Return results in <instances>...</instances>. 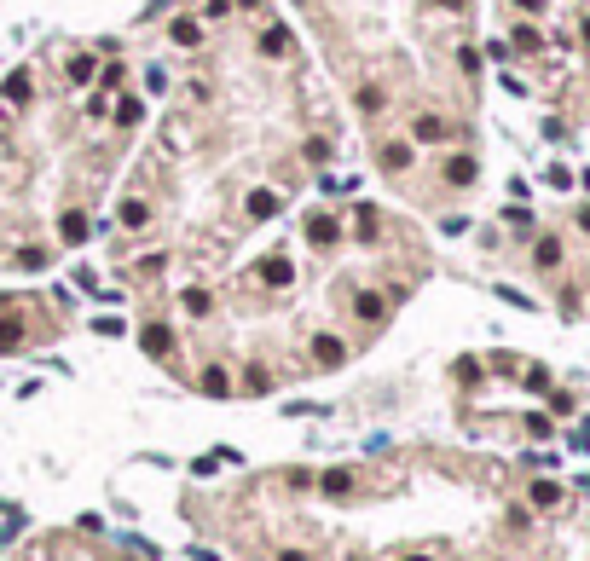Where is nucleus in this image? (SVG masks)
<instances>
[{
    "instance_id": "nucleus-3",
    "label": "nucleus",
    "mask_w": 590,
    "mask_h": 561,
    "mask_svg": "<svg viewBox=\"0 0 590 561\" xmlns=\"http://www.w3.org/2000/svg\"><path fill=\"white\" fill-rule=\"evenodd\" d=\"M307 243L318 249V243H336V220H330V214H313V220H307Z\"/></svg>"
},
{
    "instance_id": "nucleus-15",
    "label": "nucleus",
    "mask_w": 590,
    "mask_h": 561,
    "mask_svg": "<svg viewBox=\"0 0 590 561\" xmlns=\"http://www.w3.org/2000/svg\"><path fill=\"white\" fill-rule=\"evenodd\" d=\"M174 41H180V47H197V41H203V23L180 18V23H174Z\"/></svg>"
},
{
    "instance_id": "nucleus-12",
    "label": "nucleus",
    "mask_w": 590,
    "mask_h": 561,
    "mask_svg": "<svg viewBox=\"0 0 590 561\" xmlns=\"http://www.w3.org/2000/svg\"><path fill=\"white\" fill-rule=\"evenodd\" d=\"M23 99H29V70L6 75V105H23Z\"/></svg>"
},
{
    "instance_id": "nucleus-6",
    "label": "nucleus",
    "mask_w": 590,
    "mask_h": 561,
    "mask_svg": "<svg viewBox=\"0 0 590 561\" xmlns=\"http://www.w3.org/2000/svg\"><path fill=\"white\" fill-rule=\"evenodd\" d=\"M203 394H215V400H220V394H232V376H226L220 365H208V370H203Z\"/></svg>"
},
{
    "instance_id": "nucleus-23",
    "label": "nucleus",
    "mask_w": 590,
    "mask_h": 561,
    "mask_svg": "<svg viewBox=\"0 0 590 561\" xmlns=\"http://www.w3.org/2000/svg\"><path fill=\"white\" fill-rule=\"evenodd\" d=\"M307 162H318V168H324V162H330V145H324V139H313V145H307Z\"/></svg>"
},
{
    "instance_id": "nucleus-27",
    "label": "nucleus",
    "mask_w": 590,
    "mask_h": 561,
    "mask_svg": "<svg viewBox=\"0 0 590 561\" xmlns=\"http://www.w3.org/2000/svg\"><path fill=\"white\" fill-rule=\"evenodd\" d=\"M579 226H584V232H590V208H579Z\"/></svg>"
},
{
    "instance_id": "nucleus-14",
    "label": "nucleus",
    "mask_w": 590,
    "mask_h": 561,
    "mask_svg": "<svg viewBox=\"0 0 590 561\" xmlns=\"http://www.w3.org/2000/svg\"><path fill=\"white\" fill-rule=\"evenodd\" d=\"M139 116H145V105H139L134 93H128V99H122V105H116V122H122V127H134Z\"/></svg>"
},
{
    "instance_id": "nucleus-16",
    "label": "nucleus",
    "mask_w": 590,
    "mask_h": 561,
    "mask_svg": "<svg viewBox=\"0 0 590 561\" xmlns=\"http://www.w3.org/2000/svg\"><path fill=\"white\" fill-rule=\"evenodd\" d=\"M417 139H446V122L440 116H417Z\"/></svg>"
},
{
    "instance_id": "nucleus-29",
    "label": "nucleus",
    "mask_w": 590,
    "mask_h": 561,
    "mask_svg": "<svg viewBox=\"0 0 590 561\" xmlns=\"http://www.w3.org/2000/svg\"><path fill=\"white\" fill-rule=\"evenodd\" d=\"M584 41H590V18H584Z\"/></svg>"
},
{
    "instance_id": "nucleus-5",
    "label": "nucleus",
    "mask_w": 590,
    "mask_h": 561,
    "mask_svg": "<svg viewBox=\"0 0 590 561\" xmlns=\"http://www.w3.org/2000/svg\"><path fill=\"white\" fill-rule=\"evenodd\" d=\"M446 180H451V186H469V180H475V156H451V162H446Z\"/></svg>"
},
{
    "instance_id": "nucleus-22",
    "label": "nucleus",
    "mask_w": 590,
    "mask_h": 561,
    "mask_svg": "<svg viewBox=\"0 0 590 561\" xmlns=\"http://www.w3.org/2000/svg\"><path fill=\"white\" fill-rule=\"evenodd\" d=\"M376 226H382V220H376V208H359V237H376Z\"/></svg>"
},
{
    "instance_id": "nucleus-25",
    "label": "nucleus",
    "mask_w": 590,
    "mask_h": 561,
    "mask_svg": "<svg viewBox=\"0 0 590 561\" xmlns=\"http://www.w3.org/2000/svg\"><path fill=\"white\" fill-rule=\"evenodd\" d=\"M226 12V0H203V18H220Z\"/></svg>"
},
{
    "instance_id": "nucleus-10",
    "label": "nucleus",
    "mask_w": 590,
    "mask_h": 561,
    "mask_svg": "<svg viewBox=\"0 0 590 561\" xmlns=\"http://www.w3.org/2000/svg\"><path fill=\"white\" fill-rule=\"evenodd\" d=\"M382 105H388V93L376 87V81H370V87H359V110H365V116H376V110H382Z\"/></svg>"
},
{
    "instance_id": "nucleus-4",
    "label": "nucleus",
    "mask_w": 590,
    "mask_h": 561,
    "mask_svg": "<svg viewBox=\"0 0 590 561\" xmlns=\"http://www.w3.org/2000/svg\"><path fill=\"white\" fill-rule=\"evenodd\" d=\"M58 232H64V243H87V214H64V220H58Z\"/></svg>"
},
{
    "instance_id": "nucleus-28",
    "label": "nucleus",
    "mask_w": 590,
    "mask_h": 561,
    "mask_svg": "<svg viewBox=\"0 0 590 561\" xmlns=\"http://www.w3.org/2000/svg\"><path fill=\"white\" fill-rule=\"evenodd\" d=\"M521 6H527V12H538V6H544V0H521Z\"/></svg>"
},
{
    "instance_id": "nucleus-1",
    "label": "nucleus",
    "mask_w": 590,
    "mask_h": 561,
    "mask_svg": "<svg viewBox=\"0 0 590 561\" xmlns=\"http://www.w3.org/2000/svg\"><path fill=\"white\" fill-rule=\"evenodd\" d=\"M139 341H145V353H151V359H168V353H174V330H168V324H145Z\"/></svg>"
},
{
    "instance_id": "nucleus-11",
    "label": "nucleus",
    "mask_w": 590,
    "mask_h": 561,
    "mask_svg": "<svg viewBox=\"0 0 590 561\" xmlns=\"http://www.w3.org/2000/svg\"><path fill=\"white\" fill-rule=\"evenodd\" d=\"M249 214H255V220H267V214H278V191H255V197H249Z\"/></svg>"
},
{
    "instance_id": "nucleus-9",
    "label": "nucleus",
    "mask_w": 590,
    "mask_h": 561,
    "mask_svg": "<svg viewBox=\"0 0 590 561\" xmlns=\"http://www.w3.org/2000/svg\"><path fill=\"white\" fill-rule=\"evenodd\" d=\"M324 492H330V498H348V492H353V474H348V469H330V474H324Z\"/></svg>"
},
{
    "instance_id": "nucleus-24",
    "label": "nucleus",
    "mask_w": 590,
    "mask_h": 561,
    "mask_svg": "<svg viewBox=\"0 0 590 561\" xmlns=\"http://www.w3.org/2000/svg\"><path fill=\"white\" fill-rule=\"evenodd\" d=\"M267 278L272 284H289V261H267Z\"/></svg>"
},
{
    "instance_id": "nucleus-7",
    "label": "nucleus",
    "mask_w": 590,
    "mask_h": 561,
    "mask_svg": "<svg viewBox=\"0 0 590 561\" xmlns=\"http://www.w3.org/2000/svg\"><path fill=\"white\" fill-rule=\"evenodd\" d=\"M23 348V319H0V353Z\"/></svg>"
},
{
    "instance_id": "nucleus-20",
    "label": "nucleus",
    "mask_w": 590,
    "mask_h": 561,
    "mask_svg": "<svg viewBox=\"0 0 590 561\" xmlns=\"http://www.w3.org/2000/svg\"><path fill=\"white\" fill-rule=\"evenodd\" d=\"M353 307H359V319H382V295H359Z\"/></svg>"
},
{
    "instance_id": "nucleus-17",
    "label": "nucleus",
    "mask_w": 590,
    "mask_h": 561,
    "mask_svg": "<svg viewBox=\"0 0 590 561\" xmlns=\"http://www.w3.org/2000/svg\"><path fill=\"white\" fill-rule=\"evenodd\" d=\"M145 220H151V208H145V203H134V197L122 203V226H145Z\"/></svg>"
},
{
    "instance_id": "nucleus-8",
    "label": "nucleus",
    "mask_w": 590,
    "mask_h": 561,
    "mask_svg": "<svg viewBox=\"0 0 590 561\" xmlns=\"http://www.w3.org/2000/svg\"><path fill=\"white\" fill-rule=\"evenodd\" d=\"M261 53H267V58H284V53H289V29H267V35H261Z\"/></svg>"
},
{
    "instance_id": "nucleus-26",
    "label": "nucleus",
    "mask_w": 590,
    "mask_h": 561,
    "mask_svg": "<svg viewBox=\"0 0 590 561\" xmlns=\"http://www.w3.org/2000/svg\"><path fill=\"white\" fill-rule=\"evenodd\" d=\"M278 561H307V555H301V550H284V555H278Z\"/></svg>"
},
{
    "instance_id": "nucleus-19",
    "label": "nucleus",
    "mask_w": 590,
    "mask_h": 561,
    "mask_svg": "<svg viewBox=\"0 0 590 561\" xmlns=\"http://www.w3.org/2000/svg\"><path fill=\"white\" fill-rule=\"evenodd\" d=\"M556 261H562V243L544 237V243H538V267H556Z\"/></svg>"
},
{
    "instance_id": "nucleus-2",
    "label": "nucleus",
    "mask_w": 590,
    "mask_h": 561,
    "mask_svg": "<svg viewBox=\"0 0 590 561\" xmlns=\"http://www.w3.org/2000/svg\"><path fill=\"white\" fill-rule=\"evenodd\" d=\"M376 162H382V174H405V168H411V145H382Z\"/></svg>"
},
{
    "instance_id": "nucleus-30",
    "label": "nucleus",
    "mask_w": 590,
    "mask_h": 561,
    "mask_svg": "<svg viewBox=\"0 0 590 561\" xmlns=\"http://www.w3.org/2000/svg\"><path fill=\"white\" fill-rule=\"evenodd\" d=\"M411 561H423V555H411Z\"/></svg>"
},
{
    "instance_id": "nucleus-13",
    "label": "nucleus",
    "mask_w": 590,
    "mask_h": 561,
    "mask_svg": "<svg viewBox=\"0 0 590 561\" xmlns=\"http://www.w3.org/2000/svg\"><path fill=\"white\" fill-rule=\"evenodd\" d=\"M313 353H318L324 365H342V341H336V336H318V341H313Z\"/></svg>"
},
{
    "instance_id": "nucleus-18",
    "label": "nucleus",
    "mask_w": 590,
    "mask_h": 561,
    "mask_svg": "<svg viewBox=\"0 0 590 561\" xmlns=\"http://www.w3.org/2000/svg\"><path fill=\"white\" fill-rule=\"evenodd\" d=\"M556 498H562V492H556V481H538V486H532V503H538V509H550Z\"/></svg>"
},
{
    "instance_id": "nucleus-21",
    "label": "nucleus",
    "mask_w": 590,
    "mask_h": 561,
    "mask_svg": "<svg viewBox=\"0 0 590 561\" xmlns=\"http://www.w3.org/2000/svg\"><path fill=\"white\" fill-rule=\"evenodd\" d=\"M70 81H93V58H70Z\"/></svg>"
}]
</instances>
